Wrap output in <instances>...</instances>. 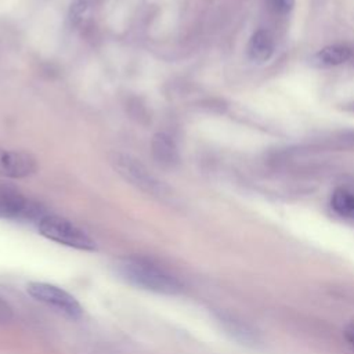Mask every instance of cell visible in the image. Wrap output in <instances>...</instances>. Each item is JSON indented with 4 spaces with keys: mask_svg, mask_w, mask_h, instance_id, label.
I'll list each match as a JSON object with an SVG mask.
<instances>
[{
    "mask_svg": "<svg viewBox=\"0 0 354 354\" xmlns=\"http://www.w3.org/2000/svg\"><path fill=\"white\" fill-rule=\"evenodd\" d=\"M118 272L129 283L159 295H177L181 290L180 281L160 266L144 257H124L118 261Z\"/></svg>",
    "mask_w": 354,
    "mask_h": 354,
    "instance_id": "obj_1",
    "label": "cell"
},
{
    "mask_svg": "<svg viewBox=\"0 0 354 354\" xmlns=\"http://www.w3.org/2000/svg\"><path fill=\"white\" fill-rule=\"evenodd\" d=\"M37 228L43 236L57 243L79 250L95 249V242L83 230L64 217L55 214H43L37 220Z\"/></svg>",
    "mask_w": 354,
    "mask_h": 354,
    "instance_id": "obj_2",
    "label": "cell"
},
{
    "mask_svg": "<svg viewBox=\"0 0 354 354\" xmlns=\"http://www.w3.org/2000/svg\"><path fill=\"white\" fill-rule=\"evenodd\" d=\"M26 292L37 301L44 303L48 307L62 313L64 315L77 319L83 314L80 303L66 290L47 282H30L26 286Z\"/></svg>",
    "mask_w": 354,
    "mask_h": 354,
    "instance_id": "obj_3",
    "label": "cell"
},
{
    "mask_svg": "<svg viewBox=\"0 0 354 354\" xmlns=\"http://www.w3.org/2000/svg\"><path fill=\"white\" fill-rule=\"evenodd\" d=\"M113 167L116 171L130 184L134 187L152 194V195H163L165 194V185L152 176L148 169L140 163L137 159L126 155V153H113L112 158Z\"/></svg>",
    "mask_w": 354,
    "mask_h": 354,
    "instance_id": "obj_4",
    "label": "cell"
},
{
    "mask_svg": "<svg viewBox=\"0 0 354 354\" xmlns=\"http://www.w3.org/2000/svg\"><path fill=\"white\" fill-rule=\"evenodd\" d=\"M36 160L26 152L0 148V174L10 178H24L36 171Z\"/></svg>",
    "mask_w": 354,
    "mask_h": 354,
    "instance_id": "obj_5",
    "label": "cell"
},
{
    "mask_svg": "<svg viewBox=\"0 0 354 354\" xmlns=\"http://www.w3.org/2000/svg\"><path fill=\"white\" fill-rule=\"evenodd\" d=\"M37 217V209L15 191L0 187V218Z\"/></svg>",
    "mask_w": 354,
    "mask_h": 354,
    "instance_id": "obj_6",
    "label": "cell"
},
{
    "mask_svg": "<svg viewBox=\"0 0 354 354\" xmlns=\"http://www.w3.org/2000/svg\"><path fill=\"white\" fill-rule=\"evenodd\" d=\"M275 51V41L267 29L256 30L248 43V57L256 64L267 62Z\"/></svg>",
    "mask_w": 354,
    "mask_h": 354,
    "instance_id": "obj_7",
    "label": "cell"
},
{
    "mask_svg": "<svg viewBox=\"0 0 354 354\" xmlns=\"http://www.w3.org/2000/svg\"><path fill=\"white\" fill-rule=\"evenodd\" d=\"M351 57V48L343 44L322 47L311 57V64L317 68H332L344 64Z\"/></svg>",
    "mask_w": 354,
    "mask_h": 354,
    "instance_id": "obj_8",
    "label": "cell"
},
{
    "mask_svg": "<svg viewBox=\"0 0 354 354\" xmlns=\"http://www.w3.org/2000/svg\"><path fill=\"white\" fill-rule=\"evenodd\" d=\"M220 322L224 326V329L238 342L248 344V346H257L261 339L259 336V333L256 330H253L249 325H246L245 322L234 318V317H228V315H221L220 317Z\"/></svg>",
    "mask_w": 354,
    "mask_h": 354,
    "instance_id": "obj_9",
    "label": "cell"
},
{
    "mask_svg": "<svg viewBox=\"0 0 354 354\" xmlns=\"http://www.w3.org/2000/svg\"><path fill=\"white\" fill-rule=\"evenodd\" d=\"M151 147H152V155L159 163L170 166L177 160L176 145L167 134L165 133L155 134L152 138Z\"/></svg>",
    "mask_w": 354,
    "mask_h": 354,
    "instance_id": "obj_10",
    "label": "cell"
},
{
    "mask_svg": "<svg viewBox=\"0 0 354 354\" xmlns=\"http://www.w3.org/2000/svg\"><path fill=\"white\" fill-rule=\"evenodd\" d=\"M330 205H332V209L339 216L354 220V194L353 192L343 188L335 189V192L332 194Z\"/></svg>",
    "mask_w": 354,
    "mask_h": 354,
    "instance_id": "obj_11",
    "label": "cell"
},
{
    "mask_svg": "<svg viewBox=\"0 0 354 354\" xmlns=\"http://www.w3.org/2000/svg\"><path fill=\"white\" fill-rule=\"evenodd\" d=\"M270 8L278 15H286L293 10L295 0H268Z\"/></svg>",
    "mask_w": 354,
    "mask_h": 354,
    "instance_id": "obj_12",
    "label": "cell"
},
{
    "mask_svg": "<svg viewBox=\"0 0 354 354\" xmlns=\"http://www.w3.org/2000/svg\"><path fill=\"white\" fill-rule=\"evenodd\" d=\"M11 317V308L10 306L0 297V318H8Z\"/></svg>",
    "mask_w": 354,
    "mask_h": 354,
    "instance_id": "obj_13",
    "label": "cell"
},
{
    "mask_svg": "<svg viewBox=\"0 0 354 354\" xmlns=\"http://www.w3.org/2000/svg\"><path fill=\"white\" fill-rule=\"evenodd\" d=\"M346 337L354 346V322L346 328Z\"/></svg>",
    "mask_w": 354,
    "mask_h": 354,
    "instance_id": "obj_14",
    "label": "cell"
}]
</instances>
